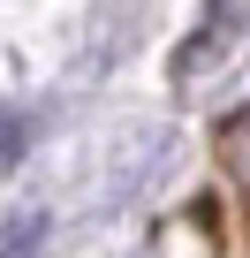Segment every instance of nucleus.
Masks as SVG:
<instances>
[{"instance_id":"obj_1","label":"nucleus","mask_w":250,"mask_h":258,"mask_svg":"<svg viewBox=\"0 0 250 258\" xmlns=\"http://www.w3.org/2000/svg\"><path fill=\"white\" fill-rule=\"evenodd\" d=\"M250 38V0H205V16H197V31L182 38V53H175V76L182 84H197V76H212L220 61H235V46Z\"/></svg>"},{"instance_id":"obj_2","label":"nucleus","mask_w":250,"mask_h":258,"mask_svg":"<svg viewBox=\"0 0 250 258\" xmlns=\"http://www.w3.org/2000/svg\"><path fill=\"white\" fill-rule=\"evenodd\" d=\"M0 258H46V213H23L0 243Z\"/></svg>"},{"instance_id":"obj_3","label":"nucleus","mask_w":250,"mask_h":258,"mask_svg":"<svg viewBox=\"0 0 250 258\" xmlns=\"http://www.w3.org/2000/svg\"><path fill=\"white\" fill-rule=\"evenodd\" d=\"M227 175H235V190L250 198V114L227 129Z\"/></svg>"}]
</instances>
